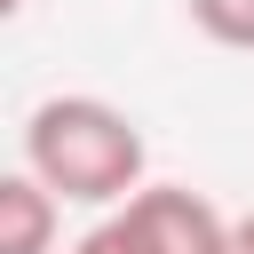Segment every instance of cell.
<instances>
[{
    "mask_svg": "<svg viewBox=\"0 0 254 254\" xmlns=\"http://www.w3.org/2000/svg\"><path fill=\"white\" fill-rule=\"evenodd\" d=\"M143 127L103 95H48L24 119V167L64 206H127L143 190Z\"/></svg>",
    "mask_w": 254,
    "mask_h": 254,
    "instance_id": "obj_1",
    "label": "cell"
},
{
    "mask_svg": "<svg viewBox=\"0 0 254 254\" xmlns=\"http://www.w3.org/2000/svg\"><path fill=\"white\" fill-rule=\"evenodd\" d=\"M111 230L127 254H230L238 238V222L190 183H143L127 206H111Z\"/></svg>",
    "mask_w": 254,
    "mask_h": 254,
    "instance_id": "obj_2",
    "label": "cell"
},
{
    "mask_svg": "<svg viewBox=\"0 0 254 254\" xmlns=\"http://www.w3.org/2000/svg\"><path fill=\"white\" fill-rule=\"evenodd\" d=\"M56 230H64V198L32 167L0 175V254H56Z\"/></svg>",
    "mask_w": 254,
    "mask_h": 254,
    "instance_id": "obj_3",
    "label": "cell"
},
{
    "mask_svg": "<svg viewBox=\"0 0 254 254\" xmlns=\"http://www.w3.org/2000/svg\"><path fill=\"white\" fill-rule=\"evenodd\" d=\"M183 8H190V24H198L214 48L254 56V0H183Z\"/></svg>",
    "mask_w": 254,
    "mask_h": 254,
    "instance_id": "obj_4",
    "label": "cell"
},
{
    "mask_svg": "<svg viewBox=\"0 0 254 254\" xmlns=\"http://www.w3.org/2000/svg\"><path fill=\"white\" fill-rule=\"evenodd\" d=\"M71 254H127V246H119V230H111V214H103V222H95V230H87Z\"/></svg>",
    "mask_w": 254,
    "mask_h": 254,
    "instance_id": "obj_5",
    "label": "cell"
},
{
    "mask_svg": "<svg viewBox=\"0 0 254 254\" xmlns=\"http://www.w3.org/2000/svg\"><path fill=\"white\" fill-rule=\"evenodd\" d=\"M230 254H254V214H238V238H230Z\"/></svg>",
    "mask_w": 254,
    "mask_h": 254,
    "instance_id": "obj_6",
    "label": "cell"
}]
</instances>
